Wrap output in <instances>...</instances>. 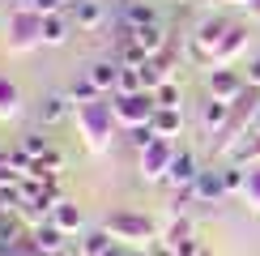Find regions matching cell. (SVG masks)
Returning <instances> with one entry per match:
<instances>
[{"mask_svg": "<svg viewBox=\"0 0 260 256\" xmlns=\"http://www.w3.org/2000/svg\"><path fill=\"white\" fill-rule=\"evenodd\" d=\"M73 124H77V137L85 145V154H107L111 141L120 137V120H115V107H111V94L99 103H81L73 107Z\"/></svg>", "mask_w": 260, "mask_h": 256, "instance_id": "cell-1", "label": "cell"}, {"mask_svg": "<svg viewBox=\"0 0 260 256\" xmlns=\"http://www.w3.org/2000/svg\"><path fill=\"white\" fill-rule=\"evenodd\" d=\"M103 227L111 231L115 243H128V248H149V243H158V218L154 213H141V209H111L103 218Z\"/></svg>", "mask_w": 260, "mask_h": 256, "instance_id": "cell-2", "label": "cell"}, {"mask_svg": "<svg viewBox=\"0 0 260 256\" xmlns=\"http://www.w3.org/2000/svg\"><path fill=\"white\" fill-rule=\"evenodd\" d=\"M5 47H9V56H26V51L43 47V13L9 9V17H5Z\"/></svg>", "mask_w": 260, "mask_h": 256, "instance_id": "cell-3", "label": "cell"}, {"mask_svg": "<svg viewBox=\"0 0 260 256\" xmlns=\"http://www.w3.org/2000/svg\"><path fill=\"white\" fill-rule=\"evenodd\" d=\"M226 30H231V21L218 17V13L197 17V26L188 30V56L197 64H205V69H213V51H218V43H222Z\"/></svg>", "mask_w": 260, "mask_h": 256, "instance_id": "cell-4", "label": "cell"}, {"mask_svg": "<svg viewBox=\"0 0 260 256\" xmlns=\"http://www.w3.org/2000/svg\"><path fill=\"white\" fill-rule=\"evenodd\" d=\"M175 141H158L149 145V149H141L137 154V175H141V184H167V175H171V163H175Z\"/></svg>", "mask_w": 260, "mask_h": 256, "instance_id": "cell-5", "label": "cell"}, {"mask_svg": "<svg viewBox=\"0 0 260 256\" xmlns=\"http://www.w3.org/2000/svg\"><path fill=\"white\" fill-rule=\"evenodd\" d=\"M111 107H115L120 128H141V124L154 120V111H158V103H154L149 90H141V94H111Z\"/></svg>", "mask_w": 260, "mask_h": 256, "instance_id": "cell-6", "label": "cell"}, {"mask_svg": "<svg viewBox=\"0 0 260 256\" xmlns=\"http://www.w3.org/2000/svg\"><path fill=\"white\" fill-rule=\"evenodd\" d=\"M69 17H73V26H77V35H103V30L111 26L115 9H111V0H73Z\"/></svg>", "mask_w": 260, "mask_h": 256, "instance_id": "cell-7", "label": "cell"}, {"mask_svg": "<svg viewBox=\"0 0 260 256\" xmlns=\"http://www.w3.org/2000/svg\"><path fill=\"white\" fill-rule=\"evenodd\" d=\"M231 120H235V103H222V99H209V94H205V103H201V111H197V128H201V137L218 141Z\"/></svg>", "mask_w": 260, "mask_h": 256, "instance_id": "cell-8", "label": "cell"}, {"mask_svg": "<svg viewBox=\"0 0 260 256\" xmlns=\"http://www.w3.org/2000/svg\"><path fill=\"white\" fill-rule=\"evenodd\" d=\"M243 90H247V77L239 69H209V77H205V94H209V99L239 103Z\"/></svg>", "mask_w": 260, "mask_h": 256, "instance_id": "cell-9", "label": "cell"}, {"mask_svg": "<svg viewBox=\"0 0 260 256\" xmlns=\"http://www.w3.org/2000/svg\"><path fill=\"white\" fill-rule=\"evenodd\" d=\"M247 39H252V30H247V21H231V30L222 35L218 51H213V69H231L235 60L247 51Z\"/></svg>", "mask_w": 260, "mask_h": 256, "instance_id": "cell-10", "label": "cell"}, {"mask_svg": "<svg viewBox=\"0 0 260 256\" xmlns=\"http://www.w3.org/2000/svg\"><path fill=\"white\" fill-rule=\"evenodd\" d=\"M201 158H197V149H188V145H179L175 149V163H171V175H167V188H192L197 184V175H201Z\"/></svg>", "mask_w": 260, "mask_h": 256, "instance_id": "cell-11", "label": "cell"}, {"mask_svg": "<svg viewBox=\"0 0 260 256\" xmlns=\"http://www.w3.org/2000/svg\"><path fill=\"white\" fill-rule=\"evenodd\" d=\"M192 192H197V205H218V201H226L222 163H209V167H201V175H197V184H192Z\"/></svg>", "mask_w": 260, "mask_h": 256, "instance_id": "cell-12", "label": "cell"}, {"mask_svg": "<svg viewBox=\"0 0 260 256\" xmlns=\"http://www.w3.org/2000/svg\"><path fill=\"white\" fill-rule=\"evenodd\" d=\"M73 115V99L64 90H56V94H43L39 99V107H35V120H39V128H51V124H60V120H69Z\"/></svg>", "mask_w": 260, "mask_h": 256, "instance_id": "cell-13", "label": "cell"}, {"mask_svg": "<svg viewBox=\"0 0 260 256\" xmlns=\"http://www.w3.org/2000/svg\"><path fill=\"white\" fill-rule=\"evenodd\" d=\"M51 222H56L64 235H81V231H90V222H85V209H81L73 197H60V201H56V209H51Z\"/></svg>", "mask_w": 260, "mask_h": 256, "instance_id": "cell-14", "label": "cell"}, {"mask_svg": "<svg viewBox=\"0 0 260 256\" xmlns=\"http://www.w3.org/2000/svg\"><path fill=\"white\" fill-rule=\"evenodd\" d=\"M21 111H26V94H21V85L9 77V73H0V120H21Z\"/></svg>", "mask_w": 260, "mask_h": 256, "instance_id": "cell-15", "label": "cell"}, {"mask_svg": "<svg viewBox=\"0 0 260 256\" xmlns=\"http://www.w3.org/2000/svg\"><path fill=\"white\" fill-rule=\"evenodd\" d=\"M85 77L99 85L103 94H115V81H120V60H115V56H99V60H90V64H85Z\"/></svg>", "mask_w": 260, "mask_h": 256, "instance_id": "cell-16", "label": "cell"}, {"mask_svg": "<svg viewBox=\"0 0 260 256\" xmlns=\"http://www.w3.org/2000/svg\"><path fill=\"white\" fill-rule=\"evenodd\" d=\"M179 239H192V222H188V213H179V209H175V213H167V218L158 222V243L171 252Z\"/></svg>", "mask_w": 260, "mask_h": 256, "instance_id": "cell-17", "label": "cell"}, {"mask_svg": "<svg viewBox=\"0 0 260 256\" xmlns=\"http://www.w3.org/2000/svg\"><path fill=\"white\" fill-rule=\"evenodd\" d=\"M73 35H77V26H73L69 13H47L43 17V47H64Z\"/></svg>", "mask_w": 260, "mask_h": 256, "instance_id": "cell-18", "label": "cell"}, {"mask_svg": "<svg viewBox=\"0 0 260 256\" xmlns=\"http://www.w3.org/2000/svg\"><path fill=\"white\" fill-rule=\"evenodd\" d=\"M149 128H154L162 141H179L183 137V107H158L154 120H149Z\"/></svg>", "mask_w": 260, "mask_h": 256, "instance_id": "cell-19", "label": "cell"}, {"mask_svg": "<svg viewBox=\"0 0 260 256\" xmlns=\"http://www.w3.org/2000/svg\"><path fill=\"white\" fill-rule=\"evenodd\" d=\"M30 239H35V248H39L43 256H56V252H64V248H69V235H64L51 218L43 222V227H35V231H30Z\"/></svg>", "mask_w": 260, "mask_h": 256, "instance_id": "cell-20", "label": "cell"}, {"mask_svg": "<svg viewBox=\"0 0 260 256\" xmlns=\"http://www.w3.org/2000/svg\"><path fill=\"white\" fill-rule=\"evenodd\" d=\"M133 43L141 51H145L149 60L158 56V51H167L171 47V35H167V26H162V21H154V26H141V30H133Z\"/></svg>", "mask_w": 260, "mask_h": 256, "instance_id": "cell-21", "label": "cell"}, {"mask_svg": "<svg viewBox=\"0 0 260 256\" xmlns=\"http://www.w3.org/2000/svg\"><path fill=\"white\" fill-rule=\"evenodd\" d=\"M111 243L115 239H111V231H107V227H90V231L77 235V256H103Z\"/></svg>", "mask_w": 260, "mask_h": 256, "instance_id": "cell-22", "label": "cell"}, {"mask_svg": "<svg viewBox=\"0 0 260 256\" xmlns=\"http://www.w3.org/2000/svg\"><path fill=\"white\" fill-rule=\"evenodd\" d=\"M64 94H69V99H73V107H81V103H99V99H107V94L99 90V85H94L90 77H85V73H81V77H73L69 81V90H64Z\"/></svg>", "mask_w": 260, "mask_h": 256, "instance_id": "cell-23", "label": "cell"}, {"mask_svg": "<svg viewBox=\"0 0 260 256\" xmlns=\"http://www.w3.org/2000/svg\"><path fill=\"white\" fill-rule=\"evenodd\" d=\"M239 201L260 218V163H256V167H247V184H243V197H239Z\"/></svg>", "mask_w": 260, "mask_h": 256, "instance_id": "cell-24", "label": "cell"}, {"mask_svg": "<svg viewBox=\"0 0 260 256\" xmlns=\"http://www.w3.org/2000/svg\"><path fill=\"white\" fill-rule=\"evenodd\" d=\"M145 81H141V69L137 64H120V81H115V94H141Z\"/></svg>", "mask_w": 260, "mask_h": 256, "instance_id": "cell-25", "label": "cell"}, {"mask_svg": "<svg viewBox=\"0 0 260 256\" xmlns=\"http://www.w3.org/2000/svg\"><path fill=\"white\" fill-rule=\"evenodd\" d=\"M17 145L26 149L30 158H43V154H47V149H51V141H47V137H43V128H35V133H26V137H21V141H17Z\"/></svg>", "mask_w": 260, "mask_h": 256, "instance_id": "cell-26", "label": "cell"}, {"mask_svg": "<svg viewBox=\"0 0 260 256\" xmlns=\"http://www.w3.org/2000/svg\"><path fill=\"white\" fill-rule=\"evenodd\" d=\"M154 103H158V107H183V90H179V81L158 85V90H154Z\"/></svg>", "mask_w": 260, "mask_h": 256, "instance_id": "cell-27", "label": "cell"}, {"mask_svg": "<svg viewBox=\"0 0 260 256\" xmlns=\"http://www.w3.org/2000/svg\"><path fill=\"white\" fill-rule=\"evenodd\" d=\"M205 252V243L197 239V235H192V239H179L175 248H171V256H201Z\"/></svg>", "mask_w": 260, "mask_h": 256, "instance_id": "cell-28", "label": "cell"}, {"mask_svg": "<svg viewBox=\"0 0 260 256\" xmlns=\"http://www.w3.org/2000/svg\"><path fill=\"white\" fill-rule=\"evenodd\" d=\"M17 171H13V163H9V149H0V188H9V184H17Z\"/></svg>", "mask_w": 260, "mask_h": 256, "instance_id": "cell-29", "label": "cell"}, {"mask_svg": "<svg viewBox=\"0 0 260 256\" xmlns=\"http://www.w3.org/2000/svg\"><path fill=\"white\" fill-rule=\"evenodd\" d=\"M243 77H247V85H252V90H260V51L243 64Z\"/></svg>", "mask_w": 260, "mask_h": 256, "instance_id": "cell-30", "label": "cell"}, {"mask_svg": "<svg viewBox=\"0 0 260 256\" xmlns=\"http://www.w3.org/2000/svg\"><path fill=\"white\" fill-rule=\"evenodd\" d=\"M9 9H26V13H39V0H9Z\"/></svg>", "mask_w": 260, "mask_h": 256, "instance_id": "cell-31", "label": "cell"}, {"mask_svg": "<svg viewBox=\"0 0 260 256\" xmlns=\"http://www.w3.org/2000/svg\"><path fill=\"white\" fill-rule=\"evenodd\" d=\"M103 256H133V248H128V243H111Z\"/></svg>", "mask_w": 260, "mask_h": 256, "instance_id": "cell-32", "label": "cell"}, {"mask_svg": "<svg viewBox=\"0 0 260 256\" xmlns=\"http://www.w3.org/2000/svg\"><path fill=\"white\" fill-rule=\"evenodd\" d=\"M247 17H252V21H260V0H252V5H247Z\"/></svg>", "mask_w": 260, "mask_h": 256, "instance_id": "cell-33", "label": "cell"}, {"mask_svg": "<svg viewBox=\"0 0 260 256\" xmlns=\"http://www.w3.org/2000/svg\"><path fill=\"white\" fill-rule=\"evenodd\" d=\"M252 133L260 137V107H256V115H252Z\"/></svg>", "mask_w": 260, "mask_h": 256, "instance_id": "cell-34", "label": "cell"}, {"mask_svg": "<svg viewBox=\"0 0 260 256\" xmlns=\"http://www.w3.org/2000/svg\"><path fill=\"white\" fill-rule=\"evenodd\" d=\"M226 5H235V9H247V5H252V0H226Z\"/></svg>", "mask_w": 260, "mask_h": 256, "instance_id": "cell-35", "label": "cell"}, {"mask_svg": "<svg viewBox=\"0 0 260 256\" xmlns=\"http://www.w3.org/2000/svg\"><path fill=\"white\" fill-rule=\"evenodd\" d=\"M56 256H77V248H64V252H56Z\"/></svg>", "mask_w": 260, "mask_h": 256, "instance_id": "cell-36", "label": "cell"}, {"mask_svg": "<svg viewBox=\"0 0 260 256\" xmlns=\"http://www.w3.org/2000/svg\"><path fill=\"white\" fill-rule=\"evenodd\" d=\"M111 5H124V0H111Z\"/></svg>", "mask_w": 260, "mask_h": 256, "instance_id": "cell-37", "label": "cell"}, {"mask_svg": "<svg viewBox=\"0 0 260 256\" xmlns=\"http://www.w3.org/2000/svg\"><path fill=\"white\" fill-rule=\"evenodd\" d=\"M201 256H209V252H201Z\"/></svg>", "mask_w": 260, "mask_h": 256, "instance_id": "cell-38", "label": "cell"}]
</instances>
